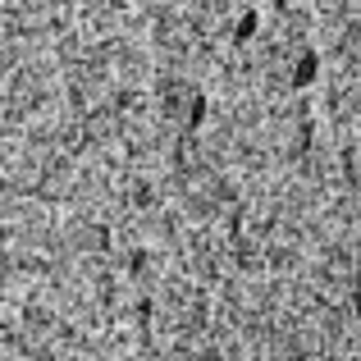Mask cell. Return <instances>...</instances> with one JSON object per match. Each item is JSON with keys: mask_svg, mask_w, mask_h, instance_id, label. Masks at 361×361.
I'll return each mask as SVG.
<instances>
[{"mask_svg": "<svg viewBox=\"0 0 361 361\" xmlns=\"http://www.w3.org/2000/svg\"><path fill=\"white\" fill-rule=\"evenodd\" d=\"M202 123H206V97L192 92V101H188V133H197Z\"/></svg>", "mask_w": 361, "mask_h": 361, "instance_id": "3", "label": "cell"}, {"mask_svg": "<svg viewBox=\"0 0 361 361\" xmlns=\"http://www.w3.org/2000/svg\"><path fill=\"white\" fill-rule=\"evenodd\" d=\"M256 27H261V14H256V9H243V14H238V23H233V42L247 46V42L256 37Z\"/></svg>", "mask_w": 361, "mask_h": 361, "instance_id": "2", "label": "cell"}, {"mask_svg": "<svg viewBox=\"0 0 361 361\" xmlns=\"http://www.w3.org/2000/svg\"><path fill=\"white\" fill-rule=\"evenodd\" d=\"M353 311H357V320H361V293H353Z\"/></svg>", "mask_w": 361, "mask_h": 361, "instance_id": "4", "label": "cell"}, {"mask_svg": "<svg viewBox=\"0 0 361 361\" xmlns=\"http://www.w3.org/2000/svg\"><path fill=\"white\" fill-rule=\"evenodd\" d=\"M320 78V51H298V60L288 64V87L293 92H302V87H311V82Z\"/></svg>", "mask_w": 361, "mask_h": 361, "instance_id": "1", "label": "cell"}]
</instances>
